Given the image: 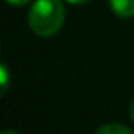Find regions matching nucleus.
<instances>
[{
  "label": "nucleus",
  "instance_id": "5",
  "mask_svg": "<svg viewBox=\"0 0 134 134\" xmlns=\"http://www.w3.org/2000/svg\"><path fill=\"white\" fill-rule=\"evenodd\" d=\"M8 3H11V5H14V7H22V5H25V3H29L30 0H7Z\"/></svg>",
  "mask_w": 134,
  "mask_h": 134
},
{
  "label": "nucleus",
  "instance_id": "3",
  "mask_svg": "<svg viewBox=\"0 0 134 134\" xmlns=\"http://www.w3.org/2000/svg\"><path fill=\"white\" fill-rule=\"evenodd\" d=\"M95 134H134V132L120 123H107V125L98 128Z\"/></svg>",
  "mask_w": 134,
  "mask_h": 134
},
{
  "label": "nucleus",
  "instance_id": "2",
  "mask_svg": "<svg viewBox=\"0 0 134 134\" xmlns=\"http://www.w3.org/2000/svg\"><path fill=\"white\" fill-rule=\"evenodd\" d=\"M112 11L123 19L134 16V0H109Z\"/></svg>",
  "mask_w": 134,
  "mask_h": 134
},
{
  "label": "nucleus",
  "instance_id": "6",
  "mask_svg": "<svg viewBox=\"0 0 134 134\" xmlns=\"http://www.w3.org/2000/svg\"><path fill=\"white\" fill-rule=\"evenodd\" d=\"M68 3H71V5H84L85 2H88V0H66Z\"/></svg>",
  "mask_w": 134,
  "mask_h": 134
},
{
  "label": "nucleus",
  "instance_id": "8",
  "mask_svg": "<svg viewBox=\"0 0 134 134\" xmlns=\"http://www.w3.org/2000/svg\"><path fill=\"white\" fill-rule=\"evenodd\" d=\"M2 134H19L16 131H11V129H7V131H2Z\"/></svg>",
  "mask_w": 134,
  "mask_h": 134
},
{
  "label": "nucleus",
  "instance_id": "4",
  "mask_svg": "<svg viewBox=\"0 0 134 134\" xmlns=\"http://www.w3.org/2000/svg\"><path fill=\"white\" fill-rule=\"evenodd\" d=\"M0 77H2V95L8 90V81H10V76H8V70L7 66L2 65L0 66Z\"/></svg>",
  "mask_w": 134,
  "mask_h": 134
},
{
  "label": "nucleus",
  "instance_id": "7",
  "mask_svg": "<svg viewBox=\"0 0 134 134\" xmlns=\"http://www.w3.org/2000/svg\"><path fill=\"white\" fill-rule=\"evenodd\" d=\"M129 114H131V120L134 121V99L131 101V106H129Z\"/></svg>",
  "mask_w": 134,
  "mask_h": 134
},
{
  "label": "nucleus",
  "instance_id": "1",
  "mask_svg": "<svg viewBox=\"0 0 134 134\" xmlns=\"http://www.w3.org/2000/svg\"><path fill=\"white\" fill-rule=\"evenodd\" d=\"M65 21V8L60 0H35L29 11L30 29L40 36L55 35Z\"/></svg>",
  "mask_w": 134,
  "mask_h": 134
}]
</instances>
